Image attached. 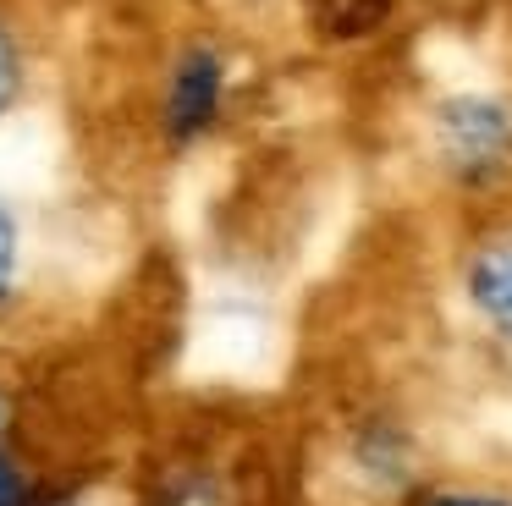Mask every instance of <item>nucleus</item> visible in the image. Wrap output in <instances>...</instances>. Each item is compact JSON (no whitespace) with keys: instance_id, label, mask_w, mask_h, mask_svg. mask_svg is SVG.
Wrapping results in <instances>:
<instances>
[{"instance_id":"1","label":"nucleus","mask_w":512,"mask_h":506,"mask_svg":"<svg viewBox=\"0 0 512 506\" xmlns=\"http://www.w3.org/2000/svg\"><path fill=\"white\" fill-rule=\"evenodd\" d=\"M226 88H232V66L215 39H182L166 55L155 94V132L166 149H193L199 138H210L215 121L226 110Z\"/></svg>"},{"instance_id":"2","label":"nucleus","mask_w":512,"mask_h":506,"mask_svg":"<svg viewBox=\"0 0 512 506\" xmlns=\"http://www.w3.org/2000/svg\"><path fill=\"white\" fill-rule=\"evenodd\" d=\"M468 292H474L479 314H485L490 325L512 341V237L479 248L474 270H468Z\"/></svg>"},{"instance_id":"6","label":"nucleus","mask_w":512,"mask_h":506,"mask_svg":"<svg viewBox=\"0 0 512 506\" xmlns=\"http://www.w3.org/2000/svg\"><path fill=\"white\" fill-rule=\"evenodd\" d=\"M17 281H23V215L0 193V308H12Z\"/></svg>"},{"instance_id":"5","label":"nucleus","mask_w":512,"mask_h":506,"mask_svg":"<svg viewBox=\"0 0 512 506\" xmlns=\"http://www.w3.org/2000/svg\"><path fill=\"white\" fill-rule=\"evenodd\" d=\"M446 138H452V149H463V154L496 149L501 143V110L479 105V99H463V105L446 110Z\"/></svg>"},{"instance_id":"9","label":"nucleus","mask_w":512,"mask_h":506,"mask_svg":"<svg viewBox=\"0 0 512 506\" xmlns=\"http://www.w3.org/2000/svg\"><path fill=\"white\" fill-rule=\"evenodd\" d=\"M0 418H6V413H0Z\"/></svg>"},{"instance_id":"3","label":"nucleus","mask_w":512,"mask_h":506,"mask_svg":"<svg viewBox=\"0 0 512 506\" xmlns=\"http://www.w3.org/2000/svg\"><path fill=\"white\" fill-rule=\"evenodd\" d=\"M391 17V0H309V22L320 39L331 44H353L369 39L380 22Z\"/></svg>"},{"instance_id":"7","label":"nucleus","mask_w":512,"mask_h":506,"mask_svg":"<svg viewBox=\"0 0 512 506\" xmlns=\"http://www.w3.org/2000/svg\"><path fill=\"white\" fill-rule=\"evenodd\" d=\"M0 506H28V479L17 473V462L0 451Z\"/></svg>"},{"instance_id":"4","label":"nucleus","mask_w":512,"mask_h":506,"mask_svg":"<svg viewBox=\"0 0 512 506\" xmlns=\"http://www.w3.org/2000/svg\"><path fill=\"white\" fill-rule=\"evenodd\" d=\"M28 72H34V50H28L23 28L0 11V116L23 105L28 94Z\"/></svg>"},{"instance_id":"8","label":"nucleus","mask_w":512,"mask_h":506,"mask_svg":"<svg viewBox=\"0 0 512 506\" xmlns=\"http://www.w3.org/2000/svg\"><path fill=\"white\" fill-rule=\"evenodd\" d=\"M435 506H501V501H474V495H446V501H435Z\"/></svg>"}]
</instances>
